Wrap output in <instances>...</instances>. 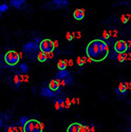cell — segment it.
Listing matches in <instances>:
<instances>
[{
  "mask_svg": "<svg viewBox=\"0 0 131 132\" xmlns=\"http://www.w3.org/2000/svg\"><path fill=\"white\" fill-rule=\"evenodd\" d=\"M87 56L93 61H103L108 56L109 49L106 41L100 39L92 40L87 47Z\"/></svg>",
  "mask_w": 131,
  "mask_h": 132,
  "instance_id": "1",
  "label": "cell"
},
{
  "mask_svg": "<svg viewBox=\"0 0 131 132\" xmlns=\"http://www.w3.org/2000/svg\"><path fill=\"white\" fill-rule=\"evenodd\" d=\"M61 86L59 83L58 80L54 79H50L49 81H46L43 82L42 87L40 88L39 90V94L41 96H45V97H53L54 99L58 98V96L60 95L61 93V90H60Z\"/></svg>",
  "mask_w": 131,
  "mask_h": 132,
  "instance_id": "2",
  "label": "cell"
},
{
  "mask_svg": "<svg viewBox=\"0 0 131 132\" xmlns=\"http://www.w3.org/2000/svg\"><path fill=\"white\" fill-rule=\"evenodd\" d=\"M37 41H38V39H36L35 41H30V42L25 43L22 47L23 53H26V55L31 59H35L37 57L38 53L40 52V47H39L40 42L38 43Z\"/></svg>",
  "mask_w": 131,
  "mask_h": 132,
  "instance_id": "3",
  "label": "cell"
},
{
  "mask_svg": "<svg viewBox=\"0 0 131 132\" xmlns=\"http://www.w3.org/2000/svg\"><path fill=\"white\" fill-rule=\"evenodd\" d=\"M45 126L36 119H30L23 127V132H42Z\"/></svg>",
  "mask_w": 131,
  "mask_h": 132,
  "instance_id": "4",
  "label": "cell"
},
{
  "mask_svg": "<svg viewBox=\"0 0 131 132\" xmlns=\"http://www.w3.org/2000/svg\"><path fill=\"white\" fill-rule=\"evenodd\" d=\"M20 59V55L16 51H9L4 55V61L9 65H16Z\"/></svg>",
  "mask_w": 131,
  "mask_h": 132,
  "instance_id": "5",
  "label": "cell"
},
{
  "mask_svg": "<svg viewBox=\"0 0 131 132\" xmlns=\"http://www.w3.org/2000/svg\"><path fill=\"white\" fill-rule=\"evenodd\" d=\"M40 51L45 53V54H50V53H53L54 51V48H55V45H54V41H52L50 39H43L40 41Z\"/></svg>",
  "mask_w": 131,
  "mask_h": 132,
  "instance_id": "6",
  "label": "cell"
},
{
  "mask_svg": "<svg viewBox=\"0 0 131 132\" xmlns=\"http://www.w3.org/2000/svg\"><path fill=\"white\" fill-rule=\"evenodd\" d=\"M127 91H128V82L127 81L120 82V85L114 89V92L117 95V98H120V99H122L126 96Z\"/></svg>",
  "mask_w": 131,
  "mask_h": 132,
  "instance_id": "7",
  "label": "cell"
},
{
  "mask_svg": "<svg viewBox=\"0 0 131 132\" xmlns=\"http://www.w3.org/2000/svg\"><path fill=\"white\" fill-rule=\"evenodd\" d=\"M127 50H128L127 41H125V40H117L116 42L114 43V52L124 54V53L127 52Z\"/></svg>",
  "mask_w": 131,
  "mask_h": 132,
  "instance_id": "8",
  "label": "cell"
},
{
  "mask_svg": "<svg viewBox=\"0 0 131 132\" xmlns=\"http://www.w3.org/2000/svg\"><path fill=\"white\" fill-rule=\"evenodd\" d=\"M110 57L112 59H114L115 61L117 62H123L127 59V54L124 53V54H121V53H116V52H113L112 55H110Z\"/></svg>",
  "mask_w": 131,
  "mask_h": 132,
  "instance_id": "9",
  "label": "cell"
},
{
  "mask_svg": "<svg viewBox=\"0 0 131 132\" xmlns=\"http://www.w3.org/2000/svg\"><path fill=\"white\" fill-rule=\"evenodd\" d=\"M59 83H60L61 87H67V86H71L73 83V78L72 76H71V73L69 75H67L66 77H63V78H61L60 80H58Z\"/></svg>",
  "mask_w": 131,
  "mask_h": 132,
  "instance_id": "10",
  "label": "cell"
},
{
  "mask_svg": "<svg viewBox=\"0 0 131 132\" xmlns=\"http://www.w3.org/2000/svg\"><path fill=\"white\" fill-rule=\"evenodd\" d=\"M53 104H54V108L57 111L62 110L66 108V103H64L63 98H56V99H54V101H53Z\"/></svg>",
  "mask_w": 131,
  "mask_h": 132,
  "instance_id": "11",
  "label": "cell"
},
{
  "mask_svg": "<svg viewBox=\"0 0 131 132\" xmlns=\"http://www.w3.org/2000/svg\"><path fill=\"white\" fill-rule=\"evenodd\" d=\"M25 4H26V0H11L10 1L11 7H13V8L17 9V10L21 9Z\"/></svg>",
  "mask_w": 131,
  "mask_h": 132,
  "instance_id": "12",
  "label": "cell"
},
{
  "mask_svg": "<svg viewBox=\"0 0 131 132\" xmlns=\"http://www.w3.org/2000/svg\"><path fill=\"white\" fill-rule=\"evenodd\" d=\"M52 3L54 4L55 9H62L69 4V1L68 0H54V1H52Z\"/></svg>",
  "mask_w": 131,
  "mask_h": 132,
  "instance_id": "13",
  "label": "cell"
},
{
  "mask_svg": "<svg viewBox=\"0 0 131 132\" xmlns=\"http://www.w3.org/2000/svg\"><path fill=\"white\" fill-rule=\"evenodd\" d=\"M82 127V125L79 124V123H73L71 124L68 129H67V132H80V129Z\"/></svg>",
  "mask_w": 131,
  "mask_h": 132,
  "instance_id": "14",
  "label": "cell"
},
{
  "mask_svg": "<svg viewBox=\"0 0 131 132\" xmlns=\"http://www.w3.org/2000/svg\"><path fill=\"white\" fill-rule=\"evenodd\" d=\"M21 82H22V79H21V76L18 74V73H16L13 77V79H12V85H13L16 89H18L21 85Z\"/></svg>",
  "mask_w": 131,
  "mask_h": 132,
  "instance_id": "15",
  "label": "cell"
},
{
  "mask_svg": "<svg viewBox=\"0 0 131 132\" xmlns=\"http://www.w3.org/2000/svg\"><path fill=\"white\" fill-rule=\"evenodd\" d=\"M73 17H74V19H76V20H81L82 18L85 17V10L84 9L75 10L74 13H73Z\"/></svg>",
  "mask_w": 131,
  "mask_h": 132,
  "instance_id": "16",
  "label": "cell"
},
{
  "mask_svg": "<svg viewBox=\"0 0 131 132\" xmlns=\"http://www.w3.org/2000/svg\"><path fill=\"white\" fill-rule=\"evenodd\" d=\"M36 59H37L39 62H45V61H47V59H48V54H45V53H42V52L40 51L38 53Z\"/></svg>",
  "mask_w": 131,
  "mask_h": 132,
  "instance_id": "17",
  "label": "cell"
},
{
  "mask_svg": "<svg viewBox=\"0 0 131 132\" xmlns=\"http://www.w3.org/2000/svg\"><path fill=\"white\" fill-rule=\"evenodd\" d=\"M67 61L68 60H59L57 62V69L58 71H63L67 68Z\"/></svg>",
  "mask_w": 131,
  "mask_h": 132,
  "instance_id": "18",
  "label": "cell"
},
{
  "mask_svg": "<svg viewBox=\"0 0 131 132\" xmlns=\"http://www.w3.org/2000/svg\"><path fill=\"white\" fill-rule=\"evenodd\" d=\"M19 70H20V72L21 73H23V74H27L28 72H29V65L27 64V63H20V65H19Z\"/></svg>",
  "mask_w": 131,
  "mask_h": 132,
  "instance_id": "19",
  "label": "cell"
},
{
  "mask_svg": "<svg viewBox=\"0 0 131 132\" xmlns=\"http://www.w3.org/2000/svg\"><path fill=\"white\" fill-rule=\"evenodd\" d=\"M80 132H91V127L88 125H82V127L80 129Z\"/></svg>",
  "mask_w": 131,
  "mask_h": 132,
  "instance_id": "20",
  "label": "cell"
},
{
  "mask_svg": "<svg viewBox=\"0 0 131 132\" xmlns=\"http://www.w3.org/2000/svg\"><path fill=\"white\" fill-rule=\"evenodd\" d=\"M85 62L86 61L84 60V58H82V57H78V58H77V65H78V67H82Z\"/></svg>",
  "mask_w": 131,
  "mask_h": 132,
  "instance_id": "21",
  "label": "cell"
},
{
  "mask_svg": "<svg viewBox=\"0 0 131 132\" xmlns=\"http://www.w3.org/2000/svg\"><path fill=\"white\" fill-rule=\"evenodd\" d=\"M3 132H15V130H14V126H8V127L4 129Z\"/></svg>",
  "mask_w": 131,
  "mask_h": 132,
  "instance_id": "22",
  "label": "cell"
},
{
  "mask_svg": "<svg viewBox=\"0 0 131 132\" xmlns=\"http://www.w3.org/2000/svg\"><path fill=\"white\" fill-rule=\"evenodd\" d=\"M8 9H9V5L5 4V3H2L1 5H0V11H1V12H5Z\"/></svg>",
  "mask_w": 131,
  "mask_h": 132,
  "instance_id": "23",
  "label": "cell"
},
{
  "mask_svg": "<svg viewBox=\"0 0 131 132\" xmlns=\"http://www.w3.org/2000/svg\"><path fill=\"white\" fill-rule=\"evenodd\" d=\"M64 103H66V108H70L71 106V100L69 98H64Z\"/></svg>",
  "mask_w": 131,
  "mask_h": 132,
  "instance_id": "24",
  "label": "cell"
},
{
  "mask_svg": "<svg viewBox=\"0 0 131 132\" xmlns=\"http://www.w3.org/2000/svg\"><path fill=\"white\" fill-rule=\"evenodd\" d=\"M128 17H129V16H126V15H123V16H122V22H123V23H126V22L128 21V19H127Z\"/></svg>",
  "mask_w": 131,
  "mask_h": 132,
  "instance_id": "25",
  "label": "cell"
},
{
  "mask_svg": "<svg viewBox=\"0 0 131 132\" xmlns=\"http://www.w3.org/2000/svg\"><path fill=\"white\" fill-rule=\"evenodd\" d=\"M66 38H67V40L71 41L73 39V36H72V34H71V33H67V37H66Z\"/></svg>",
  "mask_w": 131,
  "mask_h": 132,
  "instance_id": "26",
  "label": "cell"
},
{
  "mask_svg": "<svg viewBox=\"0 0 131 132\" xmlns=\"http://www.w3.org/2000/svg\"><path fill=\"white\" fill-rule=\"evenodd\" d=\"M127 47H128V50L131 49V39H129V40L127 41Z\"/></svg>",
  "mask_w": 131,
  "mask_h": 132,
  "instance_id": "27",
  "label": "cell"
},
{
  "mask_svg": "<svg viewBox=\"0 0 131 132\" xmlns=\"http://www.w3.org/2000/svg\"><path fill=\"white\" fill-rule=\"evenodd\" d=\"M104 35H105V36H104V39H108V38H109V36H108V32H105V33H104Z\"/></svg>",
  "mask_w": 131,
  "mask_h": 132,
  "instance_id": "28",
  "label": "cell"
},
{
  "mask_svg": "<svg viewBox=\"0 0 131 132\" xmlns=\"http://www.w3.org/2000/svg\"><path fill=\"white\" fill-rule=\"evenodd\" d=\"M72 61H73V60H69V64H70V65H72V64H73Z\"/></svg>",
  "mask_w": 131,
  "mask_h": 132,
  "instance_id": "29",
  "label": "cell"
},
{
  "mask_svg": "<svg viewBox=\"0 0 131 132\" xmlns=\"http://www.w3.org/2000/svg\"><path fill=\"white\" fill-rule=\"evenodd\" d=\"M54 45H55V47H57V46H58V42H57V41H54Z\"/></svg>",
  "mask_w": 131,
  "mask_h": 132,
  "instance_id": "30",
  "label": "cell"
},
{
  "mask_svg": "<svg viewBox=\"0 0 131 132\" xmlns=\"http://www.w3.org/2000/svg\"><path fill=\"white\" fill-rule=\"evenodd\" d=\"M129 86H130V87H129V88H130V89H131V82H130V83H129Z\"/></svg>",
  "mask_w": 131,
  "mask_h": 132,
  "instance_id": "31",
  "label": "cell"
}]
</instances>
